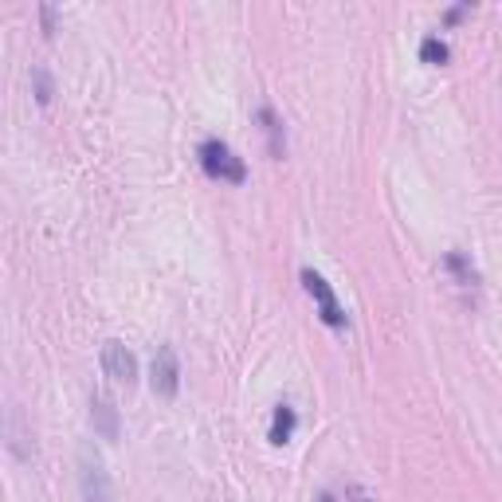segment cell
<instances>
[{
	"label": "cell",
	"mask_w": 502,
	"mask_h": 502,
	"mask_svg": "<svg viewBox=\"0 0 502 502\" xmlns=\"http://www.w3.org/2000/svg\"><path fill=\"white\" fill-rule=\"evenodd\" d=\"M36 83H39V102H47V99H51V87H47V75H44V71H36Z\"/></svg>",
	"instance_id": "obj_10"
},
{
	"label": "cell",
	"mask_w": 502,
	"mask_h": 502,
	"mask_svg": "<svg viewBox=\"0 0 502 502\" xmlns=\"http://www.w3.org/2000/svg\"><path fill=\"white\" fill-rule=\"evenodd\" d=\"M90 424H95V432L102 435V440H118V408L107 392H95L90 396Z\"/></svg>",
	"instance_id": "obj_6"
},
{
	"label": "cell",
	"mask_w": 502,
	"mask_h": 502,
	"mask_svg": "<svg viewBox=\"0 0 502 502\" xmlns=\"http://www.w3.org/2000/svg\"><path fill=\"white\" fill-rule=\"evenodd\" d=\"M102 373H107L110 381H118V385H134L138 381V358L122 346V341H107V346H102Z\"/></svg>",
	"instance_id": "obj_5"
},
{
	"label": "cell",
	"mask_w": 502,
	"mask_h": 502,
	"mask_svg": "<svg viewBox=\"0 0 502 502\" xmlns=\"http://www.w3.org/2000/svg\"><path fill=\"white\" fill-rule=\"evenodd\" d=\"M259 122H263V130H267L271 153H275V157H283V153H287V141H283V126H279V118H275V110H271V107H263V110H259Z\"/></svg>",
	"instance_id": "obj_8"
},
{
	"label": "cell",
	"mask_w": 502,
	"mask_h": 502,
	"mask_svg": "<svg viewBox=\"0 0 502 502\" xmlns=\"http://www.w3.org/2000/svg\"><path fill=\"white\" fill-rule=\"evenodd\" d=\"M290 432H295V408L279 404V408H275V416H271V435H267V440L271 444H287Z\"/></svg>",
	"instance_id": "obj_7"
},
{
	"label": "cell",
	"mask_w": 502,
	"mask_h": 502,
	"mask_svg": "<svg viewBox=\"0 0 502 502\" xmlns=\"http://www.w3.org/2000/svg\"><path fill=\"white\" fill-rule=\"evenodd\" d=\"M302 287H307V295L319 302V319L329 326V329H346V310H341V302L334 295V287H329L319 271H310V267H302Z\"/></svg>",
	"instance_id": "obj_3"
},
{
	"label": "cell",
	"mask_w": 502,
	"mask_h": 502,
	"mask_svg": "<svg viewBox=\"0 0 502 502\" xmlns=\"http://www.w3.org/2000/svg\"><path fill=\"white\" fill-rule=\"evenodd\" d=\"M78 486H83V498L87 502H118L114 483H110V471H107L102 455L90 444L78 447Z\"/></svg>",
	"instance_id": "obj_1"
},
{
	"label": "cell",
	"mask_w": 502,
	"mask_h": 502,
	"mask_svg": "<svg viewBox=\"0 0 502 502\" xmlns=\"http://www.w3.org/2000/svg\"><path fill=\"white\" fill-rule=\"evenodd\" d=\"M420 59L432 63V68H440V63H447V44L440 36H428L424 44H420Z\"/></svg>",
	"instance_id": "obj_9"
},
{
	"label": "cell",
	"mask_w": 502,
	"mask_h": 502,
	"mask_svg": "<svg viewBox=\"0 0 502 502\" xmlns=\"http://www.w3.org/2000/svg\"><path fill=\"white\" fill-rule=\"evenodd\" d=\"M150 385H153V392L157 396H177V389H181V365H177V353H173V346H162L153 353V373H150Z\"/></svg>",
	"instance_id": "obj_4"
},
{
	"label": "cell",
	"mask_w": 502,
	"mask_h": 502,
	"mask_svg": "<svg viewBox=\"0 0 502 502\" xmlns=\"http://www.w3.org/2000/svg\"><path fill=\"white\" fill-rule=\"evenodd\" d=\"M201 169L213 181H224V184H244L247 181V165L244 157L232 153V145H224L220 138H208L201 145Z\"/></svg>",
	"instance_id": "obj_2"
}]
</instances>
